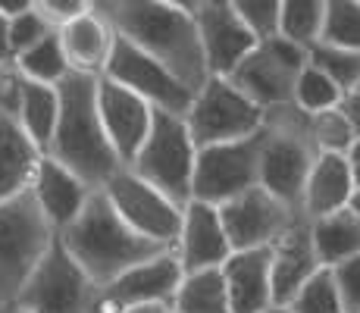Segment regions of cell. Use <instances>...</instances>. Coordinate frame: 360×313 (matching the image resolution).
<instances>
[{
	"label": "cell",
	"instance_id": "obj_12",
	"mask_svg": "<svg viewBox=\"0 0 360 313\" xmlns=\"http://www.w3.org/2000/svg\"><path fill=\"white\" fill-rule=\"evenodd\" d=\"M103 79L135 91L154 110H163V113L188 116L191 103H195V91H188L163 63H157L144 51H138L131 41L120 38V34H116L113 53H110V63L103 69Z\"/></svg>",
	"mask_w": 360,
	"mask_h": 313
},
{
	"label": "cell",
	"instance_id": "obj_34",
	"mask_svg": "<svg viewBox=\"0 0 360 313\" xmlns=\"http://www.w3.org/2000/svg\"><path fill=\"white\" fill-rule=\"evenodd\" d=\"M238 19L245 29L260 41L279 38V23H282V0H232Z\"/></svg>",
	"mask_w": 360,
	"mask_h": 313
},
{
	"label": "cell",
	"instance_id": "obj_44",
	"mask_svg": "<svg viewBox=\"0 0 360 313\" xmlns=\"http://www.w3.org/2000/svg\"><path fill=\"white\" fill-rule=\"evenodd\" d=\"M351 210H354V213H357V217H360V188H357V191H354V198H351Z\"/></svg>",
	"mask_w": 360,
	"mask_h": 313
},
{
	"label": "cell",
	"instance_id": "obj_17",
	"mask_svg": "<svg viewBox=\"0 0 360 313\" xmlns=\"http://www.w3.org/2000/svg\"><path fill=\"white\" fill-rule=\"evenodd\" d=\"M176 254L185 273H204V269H223L226 260L235 254L226 235L219 207L191 200L182 217V235H179Z\"/></svg>",
	"mask_w": 360,
	"mask_h": 313
},
{
	"label": "cell",
	"instance_id": "obj_1",
	"mask_svg": "<svg viewBox=\"0 0 360 313\" xmlns=\"http://www.w3.org/2000/svg\"><path fill=\"white\" fill-rule=\"evenodd\" d=\"M198 4L179 0H101L94 10L120 38L163 63L188 91H200L210 82L198 32Z\"/></svg>",
	"mask_w": 360,
	"mask_h": 313
},
{
	"label": "cell",
	"instance_id": "obj_30",
	"mask_svg": "<svg viewBox=\"0 0 360 313\" xmlns=\"http://www.w3.org/2000/svg\"><path fill=\"white\" fill-rule=\"evenodd\" d=\"M320 44L360 53V0H326V25Z\"/></svg>",
	"mask_w": 360,
	"mask_h": 313
},
{
	"label": "cell",
	"instance_id": "obj_5",
	"mask_svg": "<svg viewBox=\"0 0 360 313\" xmlns=\"http://www.w3.org/2000/svg\"><path fill=\"white\" fill-rule=\"evenodd\" d=\"M57 232L34 204L32 191L0 204V310L19 304V295L47 257Z\"/></svg>",
	"mask_w": 360,
	"mask_h": 313
},
{
	"label": "cell",
	"instance_id": "obj_32",
	"mask_svg": "<svg viewBox=\"0 0 360 313\" xmlns=\"http://www.w3.org/2000/svg\"><path fill=\"white\" fill-rule=\"evenodd\" d=\"M310 135L320 154H348L351 144L357 141L351 122L345 120L342 110H329V113L310 116Z\"/></svg>",
	"mask_w": 360,
	"mask_h": 313
},
{
	"label": "cell",
	"instance_id": "obj_46",
	"mask_svg": "<svg viewBox=\"0 0 360 313\" xmlns=\"http://www.w3.org/2000/svg\"><path fill=\"white\" fill-rule=\"evenodd\" d=\"M0 313H25L22 307H10V310H0Z\"/></svg>",
	"mask_w": 360,
	"mask_h": 313
},
{
	"label": "cell",
	"instance_id": "obj_23",
	"mask_svg": "<svg viewBox=\"0 0 360 313\" xmlns=\"http://www.w3.org/2000/svg\"><path fill=\"white\" fill-rule=\"evenodd\" d=\"M60 41H63V51L72 72L103 79V69H107L110 53H113V44H116V32L94 10V4H91V13H85L75 23L60 29Z\"/></svg>",
	"mask_w": 360,
	"mask_h": 313
},
{
	"label": "cell",
	"instance_id": "obj_19",
	"mask_svg": "<svg viewBox=\"0 0 360 313\" xmlns=\"http://www.w3.org/2000/svg\"><path fill=\"white\" fill-rule=\"evenodd\" d=\"M320 269H323V263L314 248L310 219L301 217L285 232V238L273 248V301L288 307L297 291L314 279Z\"/></svg>",
	"mask_w": 360,
	"mask_h": 313
},
{
	"label": "cell",
	"instance_id": "obj_31",
	"mask_svg": "<svg viewBox=\"0 0 360 313\" xmlns=\"http://www.w3.org/2000/svg\"><path fill=\"white\" fill-rule=\"evenodd\" d=\"M310 66L320 69L323 75H329L345 94L360 91V53L357 51L316 44L314 51H310Z\"/></svg>",
	"mask_w": 360,
	"mask_h": 313
},
{
	"label": "cell",
	"instance_id": "obj_25",
	"mask_svg": "<svg viewBox=\"0 0 360 313\" xmlns=\"http://www.w3.org/2000/svg\"><path fill=\"white\" fill-rule=\"evenodd\" d=\"M16 122L22 125L25 135L47 154L53 144V135H57V122H60V91L53 85H38V82L25 79L22 107H19Z\"/></svg>",
	"mask_w": 360,
	"mask_h": 313
},
{
	"label": "cell",
	"instance_id": "obj_26",
	"mask_svg": "<svg viewBox=\"0 0 360 313\" xmlns=\"http://www.w3.org/2000/svg\"><path fill=\"white\" fill-rule=\"evenodd\" d=\"M172 310L176 313H232L223 269L185 273L176 298H172Z\"/></svg>",
	"mask_w": 360,
	"mask_h": 313
},
{
	"label": "cell",
	"instance_id": "obj_21",
	"mask_svg": "<svg viewBox=\"0 0 360 313\" xmlns=\"http://www.w3.org/2000/svg\"><path fill=\"white\" fill-rule=\"evenodd\" d=\"M357 191V182L351 176V166L345 154H320L304 185V200L301 213L310 222L332 217L338 210H348L351 198Z\"/></svg>",
	"mask_w": 360,
	"mask_h": 313
},
{
	"label": "cell",
	"instance_id": "obj_42",
	"mask_svg": "<svg viewBox=\"0 0 360 313\" xmlns=\"http://www.w3.org/2000/svg\"><path fill=\"white\" fill-rule=\"evenodd\" d=\"M345 157H348L351 176H354V182H357V188H360V138H357L354 144H351V151H348V154H345Z\"/></svg>",
	"mask_w": 360,
	"mask_h": 313
},
{
	"label": "cell",
	"instance_id": "obj_7",
	"mask_svg": "<svg viewBox=\"0 0 360 313\" xmlns=\"http://www.w3.org/2000/svg\"><path fill=\"white\" fill-rule=\"evenodd\" d=\"M185 122H188L191 138L200 151L260 135L263 122H266V110L257 107L248 94H241L229 79H210L195 94V103H191Z\"/></svg>",
	"mask_w": 360,
	"mask_h": 313
},
{
	"label": "cell",
	"instance_id": "obj_20",
	"mask_svg": "<svg viewBox=\"0 0 360 313\" xmlns=\"http://www.w3.org/2000/svg\"><path fill=\"white\" fill-rule=\"evenodd\" d=\"M232 313H263L273 307V248L235 250L223 267Z\"/></svg>",
	"mask_w": 360,
	"mask_h": 313
},
{
	"label": "cell",
	"instance_id": "obj_36",
	"mask_svg": "<svg viewBox=\"0 0 360 313\" xmlns=\"http://www.w3.org/2000/svg\"><path fill=\"white\" fill-rule=\"evenodd\" d=\"M332 279H335L345 313H360V257H351V260L338 263V267L332 269Z\"/></svg>",
	"mask_w": 360,
	"mask_h": 313
},
{
	"label": "cell",
	"instance_id": "obj_11",
	"mask_svg": "<svg viewBox=\"0 0 360 313\" xmlns=\"http://www.w3.org/2000/svg\"><path fill=\"white\" fill-rule=\"evenodd\" d=\"M257 185H260V135L198 151L195 188H191L195 198L191 200L223 207Z\"/></svg>",
	"mask_w": 360,
	"mask_h": 313
},
{
	"label": "cell",
	"instance_id": "obj_22",
	"mask_svg": "<svg viewBox=\"0 0 360 313\" xmlns=\"http://www.w3.org/2000/svg\"><path fill=\"white\" fill-rule=\"evenodd\" d=\"M44 151L10 116H0V204L32 191Z\"/></svg>",
	"mask_w": 360,
	"mask_h": 313
},
{
	"label": "cell",
	"instance_id": "obj_15",
	"mask_svg": "<svg viewBox=\"0 0 360 313\" xmlns=\"http://www.w3.org/2000/svg\"><path fill=\"white\" fill-rule=\"evenodd\" d=\"M198 32L210 79H229L260 41L245 29L229 0H200L198 4Z\"/></svg>",
	"mask_w": 360,
	"mask_h": 313
},
{
	"label": "cell",
	"instance_id": "obj_35",
	"mask_svg": "<svg viewBox=\"0 0 360 313\" xmlns=\"http://www.w3.org/2000/svg\"><path fill=\"white\" fill-rule=\"evenodd\" d=\"M57 32L44 16L38 13V6L32 4V10H25L19 19L10 23V41H13V57H22L25 51H32L34 44H41L44 38Z\"/></svg>",
	"mask_w": 360,
	"mask_h": 313
},
{
	"label": "cell",
	"instance_id": "obj_6",
	"mask_svg": "<svg viewBox=\"0 0 360 313\" xmlns=\"http://www.w3.org/2000/svg\"><path fill=\"white\" fill-rule=\"evenodd\" d=\"M195 163H198V144L191 138L185 116L157 110L154 129H150L141 154L131 160L129 170L185 210L191 204V198H195L191 194V188H195Z\"/></svg>",
	"mask_w": 360,
	"mask_h": 313
},
{
	"label": "cell",
	"instance_id": "obj_4",
	"mask_svg": "<svg viewBox=\"0 0 360 313\" xmlns=\"http://www.w3.org/2000/svg\"><path fill=\"white\" fill-rule=\"evenodd\" d=\"M316 157L320 151L310 135V116L295 103L269 110L260 132V188L301 213L304 185Z\"/></svg>",
	"mask_w": 360,
	"mask_h": 313
},
{
	"label": "cell",
	"instance_id": "obj_8",
	"mask_svg": "<svg viewBox=\"0 0 360 313\" xmlns=\"http://www.w3.org/2000/svg\"><path fill=\"white\" fill-rule=\"evenodd\" d=\"M98 291L101 288L91 282V276L75 263V257L57 235L25 291L19 295L16 307L25 313H94Z\"/></svg>",
	"mask_w": 360,
	"mask_h": 313
},
{
	"label": "cell",
	"instance_id": "obj_27",
	"mask_svg": "<svg viewBox=\"0 0 360 313\" xmlns=\"http://www.w3.org/2000/svg\"><path fill=\"white\" fill-rule=\"evenodd\" d=\"M323 25H326V0H282L279 38L314 51L323 41Z\"/></svg>",
	"mask_w": 360,
	"mask_h": 313
},
{
	"label": "cell",
	"instance_id": "obj_39",
	"mask_svg": "<svg viewBox=\"0 0 360 313\" xmlns=\"http://www.w3.org/2000/svg\"><path fill=\"white\" fill-rule=\"evenodd\" d=\"M338 110H342L345 120L351 122V129H354V138H360V91L345 94V101L338 103Z\"/></svg>",
	"mask_w": 360,
	"mask_h": 313
},
{
	"label": "cell",
	"instance_id": "obj_38",
	"mask_svg": "<svg viewBox=\"0 0 360 313\" xmlns=\"http://www.w3.org/2000/svg\"><path fill=\"white\" fill-rule=\"evenodd\" d=\"M22 91H25V79L16 72V66L0 69V116L16 120L19 107H22Z\"/></svg>",
	"mask_w": 360,
	"mask_h": 313
},
{
	"label": "cell",
	"instance_id": "obj_16",
	"mask_svg": "<svg viewBox=\"0 0 360 313\" xmlns=\"http://www.w3.org/2000/svg\"><path fill=\"white\" fill-rule=\"evenodd\" d=\"M98 110L116 157L122 160V166H131V160L141 154L144 141L154 129L157 110L144 97H138L135 91H129V88L116 85L110 79L98 82Z\"/></svg>",
	"mask_w": 360,
	"mask_h": 313
},
{
	"label": "cell",
	"instance_id": "obj_33",
	"mask_svg": "<svg viewBox=\"0 0 360 313\" xmlns=\"http://www.w3.org/2000/svg\"><path fill=\"white\" fill-rule=\"evenodd\" d=\"M288 307H292V313H345L335 279H332V269H320L314 279L297 291Z\"/></svg>",
	"mask_w": 360,
	"mask_h": 313
},
{
	"label": "cell",
	"instance_id": "obj_18",
	"mask_svg": "<svg viewBox=\"0 0 360 313\" xmlns=\"http://www.w3.org/2000/svg\"><path fill=\"white\" fill-rule=\"evenodd\" d=\"M91 194L94 191L75 172H69L63 163H57L53 157L44 154V160L38 166V176H34V185H32V198L41 207L44 219L51 222L53 232L63 235L82 217Z\"/></svg>",
	"mask_w": 360,
	"mask_h": 313
},
{
	"label": "cell",
	"instance_id": "obj_29",
	"mask_svg": "<svg viewBox=\"0 0 360 313\" xmlns=\"http://www.w3.org/2000/svg\"><path fill=\"white\" fill-rule=\"evenodd\" d=\"M342 101H345V91L329 79V75H323L320 69L307 66L301 75H297L292 103L304 116H320V113H329V110H338Z\"/></svg>",
	"mask_w": 360,
	"mask_h": 313
},
{
	"label": "cell",
	"instance_id": "obj_41",
	"mask_svg": "<svg viewBox=\"0 0 360 313\" xmlns=\"http://www.w3.org/2000/svg\"><path fill=\"white\" fill-rule=\"evenodd\" d=\"M25 10H32V0H0V16H6L10 23L22 16Z\"/></svg>",
	"mask_w": 360,
	"mask_h": 313
},
{
	"label": "cell",
	"instance_id": "obj_10",
	"mask_svg": "<svg viewBox=\"0 0 360 313\" xmlns=\"http://www.w3.org/2000/svg\"><path fill=\"white\" fill-rule=\"evenodd\" d=\"M103 194H107L113 210L120 213V219L126 222L131 232H138L141 238L154 241L160 248L176 250L179 235H182L185 210L179 204H172L163 191H157L141 176H135L129 166H122L107 182Z\"/></svg>",
	"mask_w": 360,
	"mask_h": 313
},
{
	"label": "cell",
	"instance_id": "obj_2",
	"mask_svg": "<svg viewBox=\"0 0 360 313\" xmlns=\"http://www.w3.org/2000/svg\"><path fill=\"white\" fill-rule=\"evenodd\" d=\"M98 82L94 75L69 72L57 85L60 91V122L47 157L63 163L91 191H103L107 182L122 170L98 110Z\"/></svg>",
	"mask_w": 360,
	"mask_h": 313
},
{
	"label": "cell",
	"instance_id": "obj_14",
	"mask_svg": "<svg viewBox=\"0 0 360 313\" xmlns=\"http://www.w3.org/2000/svg\"><path fill=\"white\" fill-rule=\"evenodd\" d=\"M182 279H185V269L179 254L166 250V254L129 269V273H122L120 279H113L110 285H103L98 291L94 313H126L131 307H141V304L172 301Z\"/></svg>",
	"mask_w": 360,
	"mask_h": 313
},
{
	"label": "cell",
	"instance_id": "obj_9",
	"mask_svg": "<svg viewBox=\"0 0 360 313\" xmlns=\"http://www.w3.org/2000/svg\"><path fill=\"white\" fill-rule=\"evenodd\" d=\"M307 66L310 51H304V47H297L285 38H273L257 44V51L235 69L229 82L269 113V110L288 107L295 101L297 75Z\"/></svg>",
	"mask_w": 360,
	"mask_h": 313
},
{
	"label": "cell",
	"instance_id": "obj_13",
	"mask_svg": "<svg viewBox=\"0 0 360 313\" xmlns=\"http://www.w3.org/2000/svg\"><path fill=\"white\" fill-rule=\"evenodd\" d=\"M219 217H223L232 250H263L279 245L304 213L292 210L279 198H273L266 188L257 185L219 207Z\"/></svg>",
	"mask_w": 360,
	"mask_h": 313
},
{
	"label": "cell",
	"instance_id": "obj_24",
	"mask_svg": "<svg viewBox=\"0 0 360 313\" xmlns=\"http://www.w3.org/2000/svg\"><path fill=\"white\" fill-rule=\"evenodd\" d=\"M310 235H314V248L323 269H335L338 263L360 257V217L351 207L332 213V217L314 219Z\"/></svg>",
	"mask_w": 360,
	"mask_h": 313
},
{
	"label": "cell",
	"instance_id": "obj_40",
	"mask_svg": "<svg viewBox=\"0 0 360 313\" xmlns=\"http://www.w3.org/2000/svg\"><path fill=\"white\" fill-rule=\"evenodd\" d=\"M16 57H13V41H10V19L0 16V69H10Z\"/></svg>",
	"mask_w": 360,
	"mask_h": 313
},
{
	"label": "cell",
	"instance_id": "obj_3",
	"mask_svg": "<svg viewBox=\"0 0 360 313\" xmlns=\"http://www.w3.org/2000/svg\"><path fill=\"white\" fill-rule=\"evenodd\" d=\"M60 241L75 257V263L91 276V282L98 288L120 279L129 269L172 250V248H160L154 241L141 238L138 232H131L126 222L120 219V213L113 210V204L107 200L103 191L91 194L82 217L60 235Z\"/></svg>",
	"mask_w": 360,
	"mask_h": 313
},
{
	"label": "cell",
	"instance_id": "obj_37",
	"mask_svg": "<svg viewBox=\"0 0 360 313\" xmlns=\"http://www.w3.org/2000/svg\"><path fill=\"white\" fill-rule=\"evenodd\" d=\"M34 6L57 32L75 23L79 16H85V13H91V4H85V0H34Z\"/></svg>",
	"mask_w": 360,
	"mask_h": 313
},
{
	"label": "cell",
	"instance_id": "obj_43",
	"mask_svg": "<svg viewBox=\"0 0 360 313\" xmlns=\"http://www.w3.org/2000/svg\"><path fill=\"white\" fill-rule=\"evenodd\" d=\"M126 313H176L172 301H157V304H141V307H131Z\"/></svg>",
	"mask_w": 360,
	"mask_h": 313
},
{
	"label": "cell",
	"instance_id": "obj_28",
	"mask_svg": "<svg viewBox=\"0 0 360 313\" xmlns=\"http://www.w3.org/2000/svg\"><path fill=\"white\" fill-rule=\"evenodd\" d=\"M13 66H16V72L22 75V79L38 82V85H53V88L72 72L69 60H66V51H63V41H60V32H53L51 38L34 44L22 57H16Z\"/></svg>",
	"mask_w": 360,
	"mask_h": 313
},
{
	"label": "cell",
	"instance_id": "obj_45",
	"mask_svg": "<svg viewBox=\"0 0 360 313\" xmlns=\"http://www.w3.org/2000/svg\"><path fill=\"white\" fill-rule=\"evenodd\" d=\"M263 313H292V307H282V304H273V307L263 310Z\"/></svg>",
	"mask_w": 360,
	"mask_h": 313
}]
</instances>
